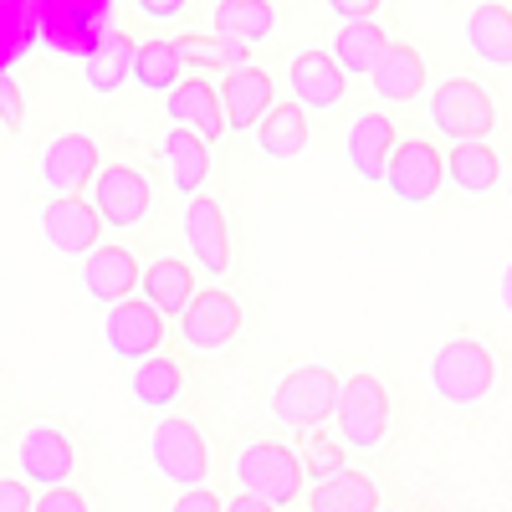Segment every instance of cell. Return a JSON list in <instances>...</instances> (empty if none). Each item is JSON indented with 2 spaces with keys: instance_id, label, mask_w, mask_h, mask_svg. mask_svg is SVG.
Masks as SVG:
<instances>
[{
  "instance_id": "cell-21",
  "label": "cell",
  "mask_w": 512,
  "mask_h": 512,
  "mask_svg": "<svg viewBox=\"0 0 512 512\" xmlns=\"http://www.w3.org/2000/svg\"><path fill=\"white\" fill-rule=\"evenodd\" d=\"M369 82H374L379 103H415L425 93V62H420V52L410 47V41H390L384 57L374 62Z\"/></svg>"
},
{
  "instance_id": "cell-31",
  "label": "cell",
  "mask_w": 512,
  "mask_h": 512,
  "mask_svg": "<svg viewBox=\"0 0 512 512\" xmlns=\"http://www.w3.org/2000/svg\"><path fill=\"white\" fill-rule=\"evenodd\" d=\"M308 512H379V492L364 472H338L313 487Z\"/></svg>"
},
{
  "instance_id": "cell-40",
  "label": "cell",
  "mask_w": 512,
  "mask_h": 512,
  "mask_svg": "<svg viewBox=\"0 0 512 512\" xmlns=\"http://www.w3.org/2000/svg\"><path fill=\"white\" fill-rule=\"evenodd\" d=\"M379 6H384V0H328V11L344 16V21H369Z\"/></svg>"
},
{
  "instance_id": "cell-12",
  "label": "cell",
  "mask_w": 512,
  "mask_h": 512,
  "mask_svg": "<svg viewBox=\"0 0 512 512\" xmlns=\"http://www.w3.org/2000/svg\"><path fill=\"white\" fill-rule=\"evenodd\" d=\"M41 236L62 256H88L93 246H103V216L82 195H52L41 205Z\"/></svg>"
},
{
  "instance_id": "cell-23",
  "label": "cell",
  "mask_w": 512,
  "mask_h": 512,
  "mask_svg": "<svg viewBox=\"0 0 512 512\" xmlns=\"http://www.w3.org/2000/svg\"><path fill=\"white\" fill-rule=\"evenodd\" d=\"M466 47L487 67H512V6L482 0L472 11V21H466Z\"/></svg>"
},
{
  "instance_id": "cell-30",
  "label": "cell",
  "mask_w": 512,
  "mask_h": 512,
  "mask_svg": "<svg viewBox=\"0 0 512 512\" xmlns=\"http://www.w3.org/2000/svg\"><path fill=\"white\" fill-rule=\"evenodd\" d=\"M446 175H451V185H461L466 195H487V190H497V180H502V159H497V149L482 139V144H456L451 154H446Z\"/></svg>"
},
{
  "instance_id": "cell-44",
  "label": "cell",
  "mask_w": 512,
  "mask_h": 512,
  "mask_svg": "<svg viewBox=\"0 0 512 512\" xmlns=\"http://www.w3.org/2000/svg\"><path fill=\"white\" fill-rule=\"evenodd\" d=\"M472 6H482V0H472Z\"/></svg>"
},
{
  "instance_id": "cell-7",
  "label": "cell",
  "mask_w": 512,
  "mask_h": 512,
  "mask_svg": "<svg viewBox=\"0 0 512 512\" xmlns=\"http://www.w3.org/2000/svg\"><path fill=\"white\" fill-rule=\"evenodd\" d=\"M390 431V390L374 374H354L338 395V436L354 451H374Z\"/></svg>"
},
{
  "instance_id": "cell-33",
  "label": "cell",
  "mask_w": 512,
  "mask_h": 512,
  "mask_svg": "<svg viewBox=\"0 0 512 512\" xmlns=\"http://www.w3.org/2000/svg\"><path fill=\"white\" fill-rule=\"evenodd\" d=\"M180 390H185V374H180V364H175V359L154 354V359H144V364L134 369V400H139V405H149V410L175 405V400H180Z\"/></svg>"
},
{
  "instance_id": "cell-39",
  "label": "cell",
  "mask_w": 512,
  "mask_h": 512,
  "mask_svg": "<svg viewBox=\"0 0 512 512\" xmlns=\"http://www.w3.org/2000/svg\"><path fill=\"white\" fill-rule=\"evenodd\" d=\"M169 512H226V507H221V497L210 487H190V492H180V502Z\"/></svg>"
},
{
  "instance_id": "cell-3",
  "label": "cell",
  "mask_w": 512,
  "mask_h": 512,
  "mask_svg": "<svg viewBox=\"0 0 512 512\" xmlns=\"http://www.w3.org/2000/svg\"><path fill=\"white\" fill-rule=\"evenodd\" d=\"M338 395H344V379L323 364H303L282 374V384L272 390V415L292 431H318L328 415H338Z\"/></svg>"
},
{
  "instance_id": "cell-20",
  "label": "cell",
  "mask_w": 512,
  "mask_h": 512,
  "mask_svg": "<svg viewBox=\"0 0 512 512\" xmlns=\"http://www.w3.org/2000/svg\"><path fill=\"white\" fill-rule=\"evenodd\" d=\"M221 108H226V128H231V134H251V128L267 118V108H272V77L262 67H251V62L226 72Z\"/></svg>"
},
{
  "instance_id": "cell-5",
  "label": "cell",
  "mask_w": 512,
  "mask_h": 512,
  "mask_svg": "<svg viewBox=\"0 0 512 512\" xmlns=\"http://www.w3.org/2000/svg\"><path fill=\"white\" fill-rule=\"evenodd\" d=\"M303 461H297V451L292 446H282V441H256V446H246L241 456H236V482H241V492H251V497H262V502H272V507H292L297 497H303Z\"/></svg>"
},
{
  "instance_id": "cell-11",
  "label": "cell",
  "mask_w": 512,
  "mask_h": 512,
  "mask_svg": "<svg viewBox=\"0 0 512 512\" xmlns=\"http://www.w3.org/2000/svg\"><path fill=\"white\" fill-rule=\"evenodd\" d=\"M103 169L98 139L93 134H57L47 149H41V185L52 195H82Z\"/></svg>"
},
{
  "instance_id": "cell-37",
  "label": "cell",
  "mask_w": 512,
  "mask_h": 512,
  "mask_svg": "<svg viewBox=\"0 0 512 512\" xmlns=\"http://www.w3.org/2000/svg\"><path fill=\"white\" fill-rule=\"evenodd\" d=\"M36 512H93L88 497H82L77 487H47L36 497Z\"/></svg>"
},
{
  "instance_id": "cell-10",
  "label": "cell",
  "mask_w": 512,
  "mask_h": 512,
  "mask_svg": "<svg viewBox=\"0 0 512 512\" xmlns=\"http://www.w3.org/2000/svg\"><path fill=\"white\" fill-rule=\"evenodd\" d=\"M103 338L118 359L144 364L164 349V313L154 303H144V297H123V303H113L108 318H103Z\"/></svg>"
},
{
  "instance_id": "cell-13",
  "label": "cell",
  "mask_w": 512,
  "mask_h": 512,
  "mask_svg": "<svg viewBox=\"0 0 512 512\" xmlns=\"http://www.w3.org/2000/svg\"><path fill=\"white\" fill-rule=\"evenodd\" d=\"M82 292L93 297V303H103V308H113V303H123V297H134V287H139V262H134V251L128 246H118V241H103V246H93L88 256H82Z\"/></svg>"
},
{
  "instance_id": "cell-27",
  "label": "cell",
  "mask_w": 512,
  "mask_h": 512,
  "mask_svg": "<svg viewBox=\"0 0 512 512\" xmlns=\"http://www.w3.org/2000/svg\"><path fill=\"white\" fill-rule=\"evenodd\" d=\"M210 21H216V36L256 47V41H267L277 31V6L272 0H221V6L210 11Z\"/></svg>"
},
{
  "instance_id": "cell-24",
  "label": "cell",
  "mask_w": 512,
  "mask_h": 512,
  "mask_svg": "<svg viewBox=\"0 0 512 512\" xmlns=\"http://www.w3.org/2000/svg\"><path fill=\"white\" fill-rule=\"evenodd\" d=\"M134 52H139V41L113 26L98 47H93V57L82 62V82H88L93 93H118L123 82L134 77Z\"/></svg>"
},
{
  "instance_id": "cell-18",
  "label": "cell",
  "mask_w": 512,
  "mask_h": 512,
  "mask_svg": "<svg viewBox=\"0 0 512 512\" xmlns=\"http://www.w3.org/2000/svg\"><path fill=\"white\" fill-rule=\"evenodd\" d=\"M287 82H292V98L303 108H338L344 103V88H349V72L338 67L333 52H297L287 67Z\"/></svg>"
},
{
  "instance_id": "cell-46",
  "label": "cell",
  "mask_w": 512,
  "mask_h": 512,
  "mask_svg": "<svg viewBox=\"0 0 512 512\" xmlns=\"http://www.w3.org/2000/svg\"><path fill=\"white\" fill-rule=\"evenodd\" d=\"M507 195H512V185H507Z\"/></svg>"
},
{
  "instance_id": "cell-1",
  "label": "cell",
  "mask_w": 512,
  "mask_h": 512,
  "mask_svg": "<svg viewBox=\"0 0 512 512\" xmlns=\"http://www.w3.org/2000/svg\"><path fill=\"white\" fill-rule=\"evenodd\" d=\"M36 21L47 52L88 62L93 47L113 31V0H36Z\"/></svg>"
},
{
  "instance_id": "cell-32",
  "label": "cell",
  "mask_w": 512,
  "mask_h": 512,
  "mask_svg": "<svg viewBox=\"0 0 512 512\" xmlns=\"http://www.w3.org/2000/svg\"><path fill=\"white\" fill-rule=\"evenodd\" d=\"M175 52H180L185 67H200V72H236V67L251 62V47H241V41H226V36H216V31H210V36H200V31L180 36Z\"/></svg>"
},
{
  "instance_id": "cell-25",
  "label": "cell",
  "mask_w": 512,
  "mask_h": 512,
  "mask_svg": "<svg viewBox=\"0 0 512 512\" xmlns=\"http://www.w3.org/2000/svg\"><path fill=\"white\" fill-rule=\"evenodd\" d=\"M144 303H154L164 318H185V308L195 303V272L180 256H159L154 267H144Z\"/></svg>"
},
{
  "instance_id": "cell-34",
  "label": "cell",
  "mask_w": 512,
  "mask_h": 512,
  "mask_svg": "<svg viewBox=\"0 0 512 512\" xmlns=\"http://www.w3.org/2000/svg\"><path fill=\"white\" fill-rule=\"evenodd\" d=\"M185 77V62L175 52V41H144L134 52V82L144 93H169Z\"/></svg>"
},
{
  "instance_id": "cell-9",
  "label": "cell",
  "mask_w": 512,
  "mask_h": 512,
  "mask_svg": "<svg viewBox=\"0 0 512 512\" xmlns=\"http://www.w3.org/2000/svg\"><path fill=\"white\" fill-rule=\"evenodd\" d=\"M390 195L405 200V205H431L441 195V180H446V159L431 139H400L395 154H390Z\"/></svg>"
},
{
  "instance_id": "cell-36",
  "label": "cell",
  "mask_w": 512,
  "mask_h": 512,
  "mask_svg": "<svg viewBox=\"0 0 512 512\" xmlns=\"http://www.w3.org/2000/svg\"><path fill=\"white\" fill-rule=\"evenodd\" d=\"M0 123H6L11 134H21V128H26V98H21L11 72H0Z\"/></svg>"
},
{
  "instance_id": "cell-14",
  "label": "cell",
  "mask_w": 512,
  "mask_h": 512,
  "mask_svg": "<svg viewBox=\"0 0 512 512\" xmlns=\"http://www.w3.org/2000/svg\"><path fill=\"white\" fill-rule=\"evenodd\" d=\"M180 328H185V344L190 349L216 354V349L231 344L236 328H241V303H236L231 292H221V287H205V292H195V303L185 308Z\"/></svg>"
},
{
  "instance_id": "cell-28",
  "label": "cell",
  "mask_w": 512,
  "mask_h": 512,
  "mask_svg": "<svg viewBox=\"0 0 512 512\" xmlns=\"http://www.w3.org/2000/svg\"><path fill=\"white\" fill-rule=\"evenodd\" d=\"M384 47H390V36H384L379 21H344L333 36V57L349 77H369L374 62L384 57Z\"/></svg>"
},
{
  "instance_id": "cell-41",
  "label": "cell",
  "mask_w": 512,
  "mask_h": 512,
  "mask_svg": "<svg viewBox=\"0 0 512 512\" xmlns=\"http://www.w3.org/2000/svg\"><path fill=\"white\" fill-rule=\"evenodd\" d=\"M185 6L190 0H139V11L149 21H175V16H185Z\"/></svg>"
},
{
  "instance_id": "cell-26",
  "label": "cell",
  "mask_w": 512,
  "mask_h": 512,
  "mask_svg": "<svg viewBox=\"0 0 512 512\" xmlns=\"http://www.w3.org/2000/svg\"><path fill=\"white\" fill-rule=\"evenodd\" d=\"M256 149L267 159H297L308 149V108L303 103H272L267 118L256 123Z\"/></svg>"
},
{
  "instance_id": "cell-15",
  "label": "cell",
  "mask_w": 512,
  "mask_h": 512,
  "mask_svg": "<svg viewBox=\"0 0 512 512\" xmlns=\"http://www.w3.org/2000/svg\"><path fill=\"white\" fill-rule=\"evenodd\" d=\"M169 103V123L175 128H190V134H200L205 144H216L226 134V108H221V88L205 77H180L175 88L164 93Z\"/></svg>"
},
{
  "instance_id": "cell-19",
  "label": "cell",
  "mask_w": 512,
  "mask_h": 512,
  "mask_svg": "<svg viewBox=\"0 0 512 512\" xmlns=\"http://www.w3.org/2000/svg\"><path fill=\"white\" fill-rule=\"evenodd\" d=\"M395 123H390V113H359L354 118V128H349V169L359 180H369V185H379L384 180V169H390V154H395Z\"/></svg>"
},
{
  "instance_id": "cell-17",
  "label": "cell",
  "mask_w": 512,
  "mask_h": 512,
  "mask_svg": "<svg viewBox=\"0 0 512 512\" xmlns=\"http://www.w3.org/2000/svg\"><path fill=\"white\" fill-rule=\"evenodd\" d=\"M77 472V451L62 431L52 425H36V431L21 436V482L36 487H67V477Z\"/></svg>"
},
{
  "instance_id": "cell-35",
  "label": "cell",
  "mask_w": 512,
  "mask_h": 512,
  "mask_svg": "<svg viewBox=\"0 0 512 512\" xmlns=\"http://www.w3.org/2000/svg\"><path fill=\"white\" fill-rule=\"evenodd\" d=\"M297 461H303V472L313 482H328L338 472H349L344 461V441H333L328 431H303V451H297Z\"/></svg>"
},
{
  "instance_id": "cell-45",
  "label": "cell",
  "mask_w": 512,
  "mask_h": 512,
  "mask_svg": "<svg viewBox=\"0 0 512 512\" xmlns=\"http://www.w3.org/2000/svg\"><path fill=\"white\" fill-rule=\"evenodd\" d=\"M379 512H390V507H379Z\"/></svg>"
},
{
  "instance_id": "cell-43",
  "label": "cell",
  "mask_w": 512,
  "mask_h": 512,
  "mask_svg": "<svg viewBox=\"0 0 512 512\" xmlns=\"http://www.w3.org/2000/svg\"><path fill=\"white\" fill-rule=\"evenodd\" d=\"M502 308H507V318H512V267L502 272Z\"/></svg>"
},
{
  "instance_id": "cell-29",
  "label": "cell",
  "mask_w": 512,
  "mask_h": 512,
  "mask_svg": "<svg viewBox=\"0 0 512 512\" xmlns=\"http://www.w3.org/2000/svg\"><path fill=\"white\" fill-rule=\"evenodd\" d=\"M36 47H41L36 0H0V72L26 62Z\"/></svg>"
},
{
  "instance_id": "cell-22",
  "label": "cell",
  "mask_w": 512,
  "mask_h": 512,
  "mask_svg": "<svg viewBox=\"0 0 512 512\" xmlns=\"http://www.w3.org/2000/svg\"><path fill=\"white\" fill-rule=\"evenodd\" d=\"M159 159L169 164V175H175V190L180 195H200L205 180H210V144L200 134H190V128H169V134L159 139Z\"/></svg>"
},
{
  "instance_id": "cell-6",
  "label": "cell",
  "mask_w": 512,
  "mask_h": 512,
  "mask_svg": "<svg viewBox=\"0 0 512 512\" xmlns=\"http://www.w3.org/2000/svg\"><path fill=\"white\" fill-rule=\"evenodd\" d=\"M149 456L159 466V477H169L175 487H205L210 477V451H205V436L200 425L185 420V415H164L149 436Z\"/></svg>"
},
{
  "instance_id": "cell-8",
  "label": "cell",
  "mask_w": 512,
  "mask_h": 512,
  "mask_svg": "<svg viewBox=\"0 0 512 512\" xmlns=\"http://www.w3.org/2000/svg\"><path fill=\"white\" fill-rule=\"evenodd\" d=\"M88 190H93V210L103 216V226H123V231L144 226L149 205H154V185L134 164H103Z\"/></svg>"
},
{
  "instance_id": "cell-16",
  "label": "cell",
  "mask_w": 512,
  "mask_h": 512,
  "mask_svg": "<svg viewBox=\"0 0 512 512\" xmlns=\"http://www.w3.org/2000/svg\"><path fill=\"white\" fill-rule=\"evenodd\" d=\"M185 241H190L195 267H205L210 277H226V272H231V231H226V210L210 200V195H195V200L185 205Z\"/></svg>"
},
{
  "instance_id": "cell-38",
  "label": "cell",
  "mask_w": 512,
  "mask_h": 512,
  "mask_svg": "<svg viewBox=\"0 0 512 512\" xmlns=\"http://www.w3.org/2000/svg\"><path fill=\"white\" fill-rule=\"evenodd\" d=\"M0 512H36V497L26 492V482L0 477Z\"/></svg>"
},
{
  "instance_id": "cell-4",
  "label": "cell",
  "mask_w": 512,
  "mask_h": 512,
  "mask_svg": "<svg viewBox=\"0 0 512 512\" xmlns=\"http://www.w3.org/2000/svg\"><path fill=\"white\" fill-rule=\"evenodd\" d=\"M431 123L436 134L451 144H482L492 128H497V108L492 93L472 77H446L441 88L431 93Z\"/></svg>"
},
{
  "instance_id": "cell-2",
  "label": "cell",
  "mask_w": 512,
  "mask_h": 512,
  "mask_svg": "<svg viewBox=\"0 0 512 512\" xmlns=\"http://www.w3.org/2000/svg\"><path fill=\"white\" fill-rule=\"evenodd\" d=\"M497 384V359L477 344V338H451L431 359V390L446 405H482Z\"/></svg>"
},
{
  "instance_id": "cell-42",
  "label": "cell",
  "mask_w": 512,
  "mask_h": 512,
  "mask_svg": "<svg viewBox=\"0 0 512 512\" xmlns=\"http://www.w3.org/2000/svg\"><path fill=\"white\" fill-rule=\"evenodd\" d=\"M226 512H282V507H272V502H262V497L241 492V497H231V502H226Z\"/></svg>"
}]
</instances>
